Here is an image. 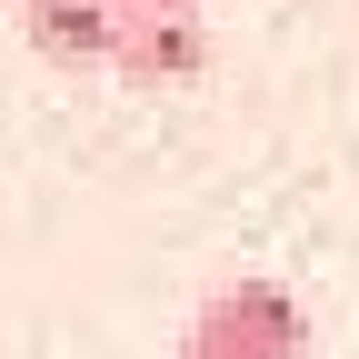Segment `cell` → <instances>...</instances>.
Instances as JSON below:
<instances>
[{
  "label": "cell",
  "mask_w": 359,
  "mask_h": 359,
  "mask_svg": "<svg viewBox=\"0 0 359 359\" xmlns=\"http://www.w3.org/2000/svg\"><path fill=\"white\" fill-rule=\"evenodd\" d=\"M170 359H309V309L280 280H230L190 309Z\"/></svg>",
  "instance_id": "cell-1"
},
{
  "label": "cell",
  "mask_w": 359,
  "mask_h": 359,
  "mask_svg": "<svg viewBox=\"0 0 359 359\" xmlns=\"http://www.w3.org/2000/svg\"><path fill=\"white\" fill-rule=\"evenodd\" d=\"M110 80L120 90H190V80H210V30L190 11H120Z\"/></svg>",
  "instance_id": "cell-2"
},
{
  "label": "cell",
  "mask_w": 359,
  "mask_h": 359,
  "mask_svg": "<svg viewBox=\"0 0 359 359\" xmlns=\"http://www.w3.org/2000/svg\"><path fill=\"white\" fill-rule=\"evenodd\" d=\"M20 40H30L50 70H110L120 0H20Z\"/></svg>",
  "instance_id": "cell-3"
},
{
  "label": "cell",
  "mask_w": 359,
  "mask_h": 359,
  "mask_svg": "<svg viewBox=\"0 0 359 359\" xmlns=\"http://www.w3.org/2000/svg\"><path fill=\"white\" fill-rule=\"evenodd\" d=\"M120 11H200V0H120Z\"/></svg>",
  "instance_id": "cell-4"
}]
</instances>
